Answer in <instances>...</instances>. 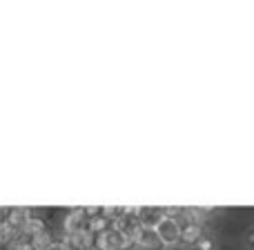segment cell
<instances>
[{"instance_id":"cell-2","label":"cell","mask_w":254,"mask_h":250,"mask_svg":"<svg viewBox=\"0 0 254 250\" xmlns=\"http://www.w3.org/2000/svg\"><path fill=\"white\" fill-rule=\"evenodd\" d=\"M134 246L140 248V250H165V244L161 242V237L156 235V230L145 228V226H140V230L136 233Z\"/></svg>"},{"instance_id":"cell-1","label":"cell","mask_w":254,"mask_h":250,"mask_svg":"<svg viewBox=\"0 0 254 250\" xmlns=\"http://www.w3.org/2000/svg\"><path fill=\"white\" fill-rule=\"evenodd\" d=\"M154 230H156V235L161 237V242L165 244V248L181 244V226H179V221H176V217L170 215V212H165V215L158 219Z\"/></svg>"},{"instance_id":"cell-5","label":"cell","mask_w":254,"mask_h":250,"mask_svg":"<svg viewBox=\"0 0 254 250\" xmlns=\"http://www.w3.org/2000/svg\"><path fill=\"white\" fill-rule=\"evenodd\" d=\"M196 248L198 250H212V242L210 239H201V242L196 244Z\"/></svg>"},{"instance_id":"cell-4","label":"cell","mask_w":254,"mask_h":250,"mask_svg":"<svg viewBox=\"0 0 254 250\" xmlns=\"http://www.w3.org/2000/svg\"><path fill=\"white\" fill-rule=\"evenodd\" d=\"M203 239V228L201 224H188L181 228V244H188V246H196Z\"/></svg>"},{"instance_id":"cell-3","label":"cell","mask_w":254,"mask_h":250,"mask_svg":"<svg viewBox=\"0 0 254 250\" xmlns=\"http://www.w3.org/2000/svg\"><path fill=\"white\" fill-rule=\"evenodd\" d=\"M136 215H138L140 226L154 228V226L158 224V219L165 215V210H161V208H136Z\"/></svg>"},{"instance_id":"cell-6","label":"cell","mask_w":254,"mask_h":250,"mask_svg":"<svg viewBox=\"0 0 254 250\" xmlns=\"http://www.w3.org/2000/svg\"><path fill=\"white\" fill-rule=\"evenodd\" d=\"M248 242H250V246H254V230L250 233V237H248Z\"/></svg>"}]
</instances>
